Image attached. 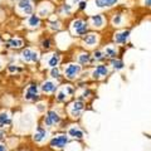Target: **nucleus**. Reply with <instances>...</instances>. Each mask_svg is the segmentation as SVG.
Wrapping results in <instances>:
<instances>
[{
  "label": "nucleus",
  "instance_id": "nucleus-1",
  "mask_svg": "<svg viewBox=\"0 0 151 151\" xmlns=\"http://www.w3.org/2000/svg\"><path fill=\"white\" fill-rule=\"evenodd\" d=\"M18 9L24 14H32L33 12V4L30 0H20L18 3Z\"/></svg>",
  "mask_w": 151,
  "mask_h": 151
},
{
  "label": "nucleus",
  "instance_id": "nucleus-2",
  "mask_svg": "<svg viewBox=\"0 0 151 151\" xmlns=\"http://www.w3.org/2000/svg\"><path fill=\"white\" fill-rule=\"evenodd\" d=\"M72 27H73V29L76 30V33H77L78 35H83L84 33L87 32V24L83 20H76V22H73Z\"/></svg>",
  "mask_w": 151,
  "mask_h": 151
},
{
  "label": "nucleus",
  "instance_id": "nucleus-3",
  "mask_svg": "<svg viewBox=\"0 0 151 151\" xmlns=\"http://www.w3.org/2000/svg\"><path fill=\"white\" fill-rule=\"evenodd\" d=\"M79 72H81V67H79L78 64H69L68 67L65 68V76H67L69 79L74 78Z\"/></svg>",
  "mask_w": 151,
  "mask_h": 151
},
{
  "label": "nucleus",
  "instance_id": "nucleus-4",
  "mask_svg": "<svg viewBox=\"0 0 151 151\" xmlns=\"http://www.w3.org/2000/svg\"><path fill=\"white\" fill-rule=\"evenodd\" d=\"M22 57H23V59H24L25 62H37L38 60V53L37 52L30 50V49L23 50Z\"/></svg>",
  "mask_w": 151,
  "mask_h": 151
},
{
  "label": "nucleus",
  "instance_id": "nucleus-5",
  "mask_svg": "<svg viewBox=\"0 0 151 151\" xmlns=\"http://www.w3.org/2000/svg\"><path fill=\"white\" fill-rule=\"evenodd\" d=\"M59 116L57 115V113L54 111H49L48 112V115L45 116V125L47 126H52V125H54V124H58L59 122Z\"/></svg>",
  "mask_w": 151,
  "mask_h": 151
},
{
  "label": "nucleus",
  "instance_id": "nucleus-6",
  "mask_svg": "<svg viewBox=\"0 0 151 151\" xmlns=\"http://www.w3.org/2000/svg\"><path fill=\"white\" fill-rule=\"evenodd\" d=\"M67 141H68V140H67V137H65V136L60 135V136H58V137H55V139L52 140L50 146H52V147L62 149V147H64V146H65V144H67Z\"/></svg>",
  "mask_w": 151,
  "mask_h": 151
},
{
  "label": "nucleus",
  "instance_id": "nucleus-7",
  "mask_svg": "<svg viewBox=\"0 0 151 151\" xmlns=\"http://www.w3.org/2000/svg\"><path fill=\"white\" fill-rule=\"evenodd\" d=\"M38 97V87L35 86V84H30L29 88L27 89L25 92V100H35V98Z\"/></svg>",
  "mask_w": 151,
  "mask_h": 151
},
{
  "label": "nucleus",
  "instance_id": "nucleus-8",
  "mask_svg": "<svg viewBox=\"0 0 151 151\" xmlns=\"http://www.w3.org/2000/svg\"><path fill=\"white\" fill-rule=\"evenodd\" d=\"M119 1V0H94V4L98 8H106V6H112Z\"/></svg>",
  "mask_w": 151,
  "mask_h": 151
},
{
  "label": "nucleus",
  "instance_id": "nucleus-9",
  "mask_svg": "<svg viewBox=\"0 0 151 151\" xmlns=\"http://www.w3.org/2000/svg\"><path fill=\"white\" fill-rule=\"evenodd\" d=\"M107 68L105 67V65H98V67L94 69V72H93V77L94 78H100V77H103V76H106L107 74Z\"/></svg>",
  "mask_w": 151,
  "mask_h": 151
},
{
  "label": "nucleus",
  "instance_id": "nucleus-10",
  "mask_svg": "<svg viewBox=\"0 0 151 151\" xmlns=\"http://www.w3.org/2000/svg\"><path fill=\"white\" fill-rule=\"evenodd\" d=\"M82 110H83V103H82L81 101L74 102V103H73V107H72V115H73L74 117H78Z\"/></svg>",
  "mask_w": 151,
  "mask_h": 151
},
{
  "label": "nucleus",
  "instance_id": "nucleus-11",
  "mask_svg": "<svg viewBox=\"0 0 151 151\" xmlns=\"http://www.w3.org/2000/svg\"><path fill=\"white\" fill-rule=\"evenodd\" d=\"M129 35H130V33L129 32H121L119 33V34H116L115 35V40L117 42V43H125V42L129 39Z\"/></svg>",
  "mask_w": 151,
  "mask_h": 151
},
{
  "label": "nucleus",
  "instance_id": "nucleus-12",
  "mask_svg": "<svg viewBox=\"0 0 151 151\" xmlns=\"http://www.w3.org/2000/svg\"><path fill=\"white\" fill-rule=\"evenodd\" d=\"M10 124V116L8 112H1L0 113V127L6 126Z\"/></svg>",
  "mask_w": 151,
  "mask_h": 151
},
{
  "label": "nucleus",
  "instance_id": "nucleus-13",
  "mask_svg": "<svg viewBox=\"0 0 151 151\" xmlns=\"http://www.w3.org/2000/svg\"><path fill=\"white\" fill-rule=\"evenodd\" d=\"M42 89H43V91H44L45 93L53 92L54 89H55V84H54L53 82H50V81L44 82V83H43V86H42Z\"/></svg>",
  "mask_w": 151,
  "mask_h": 151
},
{
  "label": "nucleus",
  "instance_id": "nucleus-14",
  "mask_svg": "<svg viewBox=\"0 0 151 151\" xmlns=\"http://www.w3.org/2000/svg\"><path fill=\"white\" fill-rule=\"evenodd\" d=\"M8 45L10 47V48H20L23 45V40L22 39H18V38H13L8 42Z\"/></svg>",
  "mask_w": 151,
  "mask_h": 151
},
{
  "label": "nucleus",
  "instance_id": "nucleus-15",
  "mask_svg": "<svg viewBox=\"0 0 151 151\" xmlns=\"http://www.w3.org/2000/svg\"><path fill=\"white\" fill-rule=\"evenodd\" d=\"M39 23H40V19L37 15H30L29 19H28V24H29V27H32V28H37L39 25Z\"/></svg>",
  "mask_w": 151,
  "mask_h": 151
},
{
  "label": "nucleus",
  "instance_id": "nucleus-16",
  "mask_svg": "<svg viewBox=\"0 0 151 151\" xmlns=\"http://www.w3.org/2000/svg\"><path fill=\"white\" fill-rule=\"evenodd\" d=\"M96 42H97L96 34H88V35H86V38H84V43L87 45H93V44H96Z\"/></svg>",
  "mask_w": 151,
  "mask_h": 151
},
{
  "label": "nucleus",
  "instance_id": "nucleus-17",
  "mask_svg": "<svg viewBox=\"0 0 151 151\" xmlns=\"http://www.w3.org/2000/svg\"><path fill=\"white\" fill-rule=\"evenodd\" d=\"M45 136H47V132L43 129H38V131L35 132V135H34V140L37 141V142H39V141L43 140Z\"/></svg>",
  "mask_w": 151,
  "mask_h": 151
},
{
  "label": "nucleus",
  "instance_id": "nucleus-18",
  "mask_svg": "<svg viewBox=\"0 0 151 151\" xmlns=\"http://www.w3.org/2000/svg\"><path fill=\"white\" fill-rule=\"evenodd\" d=\"M59 60H60V55L59 54H53V55H52V58L49 59V65L52 68L57 67L58 63H59Z\"/></svg>",
  "mask_w": 151,
  "mask_h": 151
},
{
  "label": "nucleus",
  "instance_id": "nucleus-19",
  "mask_svg": "<svg viewBox=\"0 0 151 151\" xmlns=\"http://www.w3.org/2000/svg\"><path fill=\"white\" fill-rule=\"evenodd\" d=\"M92 22H93V24H94V27H102L103 25V18H102V15H93L92 17Z\"/></svg>",
  "mask_w": 151,
  "mask_h": 151
},
{
  "label": "nucleus",
  "instance_id": "nucleus-20",
  "mask_svg": "<svg viewBox=\"0 0 151 151\" xmlns=\"http://www.w3.org/2000/svg\"><path fill=\"white\" fill-rule=\"evenodd\" d=\"M68 134H69L70 136H73V137H78V139L83 137V132L79 131V130H77V129H70V130L68 131Z\"/></svg>",
  "mask_w": 151,
  "mask_h": 151
},
{
  "label": "nucleus",
  "instance_id": "nucleus-21",
  "mask_svg": "<svg viewBox=\"0 0 151 151\" xmlns=\"http://www.w3.org/2000/svg\"><path fill=\"white\" fill-rule=\"evenodd\" d=\"M112 65H113V68H116V69H121L122 67H124V63H122L121 60H113Z\"/></svg>",
  "mask_w": 151,
  "mask_h": 151
},
{
  "label": "nucleus",
  "instance_id": "nucleus-22",
  "mask_svg": "<svg viewBox=\"0 0 151 151\" xmlns=\"http://www.w3.org/2000/svg\"><path fill=\"white\" fill-rule=\"evenodd\" d=\"M79 62H81V63H87V62H89V55H88V54H82L81 57H79Z\"/></svg>",
  "mask_w": 151,
  "mask_h": 151
},
{
  "label": "nucleus",
  "instance_id": "nucleus-23",
  "mask_svg": "<svg viewBox=\"0 0 151 151\" xmlns=\"http://www.w3.org/2000/svg\"><path fill=\"white\" fill-rule=\"evenodd\" d=\"M50 76H52V77H54V78L59 77V70L57 69L55 67H53V68H52V70H50Z\"/></svg>",
  "mask_w": 151,
  "mask_h": 151
},
{
  "label": "nucleus",
  "instance_id": "nucleus-24",
  "mask_svg": "<svg viewBox=\"0 0 151 151\" xmlns=\"http://www.w3.org/2000/svg\"><path fill=\"white\" fill-rule=\"evenodd\" d=\"M106 55H108V57H115L116 55V50L112 49V48H107L106 49Z\"/></svg>",
  "mask_w": 151,
  "mask_h": 151
},
{
  "label": "nucleus",
  "instance_id": "nucleus-25",
  "mask_svg": "<svg viewBox=\"0 0 151 151\" xmlns=\"http://www.w3.org/2000/svg\"><path fill=\"white\" fill-rule=\"evenodd\" d=\"M65 97H67V94H64V92H59V94H58V100L59 101H63Z\"/></svg>",
  "mask_w": 151,
  "mask_h": 151
},
{
  "label": "nucleus",
  "instance_id": "nucleus-26",
  "mask_svg": "<svg viewBox=\"0 0 151 151\" xmlns=\"http://www.w3.org/2000/svg\"><path fill=\"white\" fill-rule=\"evenodd\" d=\"M94 58H97V59H102L103 57H102V53H101V52H96V53H94Z\"/></svg>",
  "mask_w": 151,
  "mask_h": 151
},
{
  "label": "nucleus",
  "instance_id": "nucleus-27",
  "mask_svg": "<svg viewBox=\"0 0 151 151\" xmlns=\"http://www.w3.org/2000/svg\"><path fill=\"white\" fill-rule=\"evenodd\" d=\"M120 22H121V17L120 15H117V17L113 18V23H115V24H119Z\"/></svg>",
  "mask_w": 151,
  "mask_h": 151
},
{
  "label": "nucleus",
  "instance_id": "nucleus-28",
  "mask_svg": "<svg viewBox=\"0 0 151 151\" xmlns=\"http://www.w3.org/2000/svg\"><path fill=\"white\" fill-rule=\"evenodd\" d=\"M49 43H50L49 40H44L43 42V47H44V48H49Z\"/></svg>",
  "mask_w": 151,
  "mask_h": 151
},
{
  "label": "nucleus",
  "instance_id": "nucleus-29",
  "mask_svg": "<svg viewBox=\"0 0 151 151\" xmlns=\"http://www.w3.org/2000/svg\"><path fill=\"white\" fill-rule=\"evenodd\" d=\"M59 28V23H53L52 24V29H58Z\"/></svg>",
  "mask_w": 151,
  "mask_h": 151
},
{
  "label": "nucleus",
  "instance_id": "nucleus-30",
  "mask_svg": "<svg viewBox=\"0 0 151 151\" xmlns=\"http://www.w3.org/2000/svg\"><path fill=\"white\" fill-rule=\"evenodd\" d=\"M86 5H87L86 1H81V3H79V8H81V9H84V8H86Z\"/></svg>",
  "mask_w": 151,
  "mask_h": 151
},
{
  "label": "nucleus",
  "instance_id": "nucleus-31",
  "mask_svg": "<svg viewBox=\"0 0 151 151\" xmlns=\"http://www.w3.org/2000/svg\"><path fill=\"white\" fill-rule=\"evenodd\" d=\"M63 10H64L65 13H69V12H70V6H69V5H65V6L63 8Z\"/></svg>",
  "mask_w": 151,
  "mask_h": 151
},
{
  "label": "nucleus",
  "instance_id": "nucleus-32",
  "mask_svg": "<svg viewBox=\"0 0 151 151\" xmlns=\"http://www.w3.org/2000/svg\"><path fill=\"white\" fill-rule=\"evenodd\" d=\"M9 70H10V72H17L18 68H17V67H13V65H10V67H9Z\"/></svg>",
  "mask_w": 151,
  "mask_h": 151
},
{
  "label": "nucleus",
  "instance_id": "nucleus-33",
  "mask_svg": "<svg viewBox=\"0 0 151 151\" xmlns=\"http://www.w3.org/2000/svg\"><path fill=\"white\" fill-rule=\"evenodd\" d=\"M145 5L151 6V0H145Z\"/></svg>",
  "mask_w": 151,
  "mask_h": 151
},
{
  "label": "nucleus",
  "instance_id": "nucleus-34",
  "mask_svg": "<svg viewBox=\"0 0 151 151\" xmlns=\"http://www.w3.org/2000/svg\"><path fill=\"white\" fill-rule=\"evenodd\" d=\"M0 151H6V147L4 145H0Z\"/></svg>",
  "mask_w": 151,
  "mask_h": 151
},
{
  "label": "nucleus",
  "instance_id": "nucleus-35",
  "mask_svg": "<svg viewBox=\"0 0 151 151\" xmlns=\"http://www.w3.org/2000/svg\"><path fill=\"white\" fill-rule=\"evenodd\" d=\"M3 139H4V132L0 131V140H3Z\"/></svg>",
  "mask_w": 151,
  "mask_h": 151
},
{
  "label": "nucleus",
  "instance_id": "nucleus-36",
  "mask_svg": "<svg viewBox=\"0 0 151 151\" xmlns=\"http://www.w3.org/2000/svg\"><path fill=\"white\" fill-rule=\"evenodd\" d=\"M1 65H3V64H1V60H0V69H1Z\"/></svg>",
  "mask_w": 151,
  "mask_h": 151
},
{
  "label": "nucleus",
  "instance_id": "nucleus-37",
  "mask_svg": "<svg viewBox=\"0 0 151 151\" xmlns=\"http://www.w3.org/2000/svg\"><path fill=\"white\" fill-rule=\"evenodd\" d=\"M74 1H78V0H74Z\"/></svg>",
  "mask_w": 151,
  "mask_h": 151
}]
</instances>
